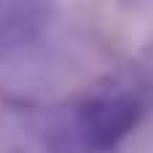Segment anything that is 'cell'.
Wrapping results in <instances>:
<instances>
[{"label": "cell", "mask_w": 153, "mask_h": 153, "mask_svg": "<svg viewBox=\"0 0 153 153\" xmlns=\"http://www.w3.org/2000/svg\"><path fill=\"white\" fill-rule=\"evenodd\" d=\"M143 102L134 94H102L78 110L81 137L97 153L116 151L140 124Z\"/></svg>", "instance_id": "1"}]
</instances>
